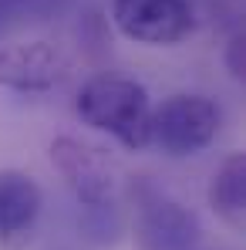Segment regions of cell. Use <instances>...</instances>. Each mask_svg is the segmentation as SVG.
<instances>
[{
  "instance_id": "cell-1",
  "label": "cell",
  "mask_w": 246,
  "mask_h": 250,
  "mask_svg": "<svg viewBox=\"0 0 246 250\" xmlns=\"http://www.w3.org/2000/svg\"><path fill=\"white\" fill-rule=\"evenodd\" d=\"M75 112L95 132L112 135L128 152L149 149V125H152V95L135 78L122 75H98L88 78L75 98Z\"/></svg>"
},
{
  "instance_id": "cell-2",
  "label": "cell",
  "mask_w": 246,
  "mask_h": 250,
  "mask_svg": "<svg viewBox=\"0 0 246 250\" xmlns=\"http://www.w3.org/2000/svg\"><path fill=\"white\" fill-rule=\"evenodd\" d=\"M223 128V108L203 91H175L159 108H152L149 146H155L169 159L199 156L216 142Z\"/></svg>"
},
{
  "instance_id": "cell-3",
  "label": "cell",
  "mask_w": 246,
  "mask_h": 250,
  "mask_svg": "<svg viewBox=\"0 0 246 250\" xmlns=\"http://www.w3.org/2000/svg\"><path fill=\"white\" fill-rule=\"evenodd\" d=\"M51 166L57 169V176L64 179V186L75 193V200L84 209H108L115 207V193H118V166L115 159L88 142L81 135H54L47 146Z\"/></svg>"
},
{
  "instance_id": "cell-4",
  "label": "cell",
  "mask_w": 246,
  "mask_h": 250,
  "mask_svg": "<svg viewBox=\"0 0 246 250\" xmlns=\"http://www.w3.org/2000/svg\"><path fill=\"white\" fill-rule=\"evenodd\" d=\"M203 237V223L186 203L155 186H138L132 240L138 250H196Z\"/></svg>"
},
{
  "instance_id": "cell-5",
  "label": "cell",
  "mask_w": 246,
  "mask_h": 250,
  "mask_svg": "<svg viewBox=\"0 0 246 250\" xmlns=\"http://www.w3.org/2000/svg\"><path fill=\"white\" fill-rule=\"evenodd\" d=\"M75 71V58L57 41L31 38V41L0 44V88L17 95H44L68 82Z\"/></svg>"
},
{
  "instance_id": "cell-6",
  "label": "cell",
  "mask_w": 246,
  "mask_h": 250,
  "mask_svg": "<svg viewBox=\"0 0 246 250\" xmlns=\"http://www.w3.org/2000/svg\"><path fill=\"white\" fill-rule=\"evenodd\" d=\"M115 31L145 47H175L196 34L189 0H112Z\"/></svg>"
},
{
  "instance_id": "cell-7",
  "label": "cell",
  "mask_w": 246,
  "mask_h": 250,
  "mask_svg": "<svg viewBox=\"0 0 246 250\" xmlns=\"http://www.w3.org/2000/svg\"><path fill=\"white\" fill-rule=\"evenodd\" d=\"M41 209L44 193L31 172H20V169L0 172V244L3 247H24L38 230Z\"/></svg>"
},
{
  "instance_id": "cell-8",
  "label": "cell",
  "mask_w": 246,
  "mask_h": 250,
  "mask_svg": "<svg viewBox=\"0 0 246 250\" xmlns=\"http://www.w3.org/2000/svg\"><path fill=\"white\" fill-rule=\"evenodd\" d=\"M206 200L226 227L243 230V220H246V156L243 152H229L212 169L209 186H206Z\"/></svg>"
},
{
  "instance_id": "cell-9",
  "label": "cell",
  "mask_w": 246,
  "mask_h": 250,
  "mask_svg": "<svg viewBox=\"0 0 246 250\" xmlns=\"http://www.w3.org/2000/svg\"><path fill=\"white\" fill-rule=\"evenodd\" d=\"M226 61H229V71H233V78H240V75H243V34L229 38V47H226Z\"/></svg>"
},
{
  "instance_id": "cell-10",
  "label": "cell",
  "mask_w": 246,
  "mask_h": 250,
  "mask_svg": "<svg viewBox=\"0 0 246 250\" xmlns=\"http://www.w3.org/2000/svg\"><path fill=\"white\" fill-rule=\"evenodd\" d=\"M20 3H44V0H0V7H20Z\"/></svg>"
}]
</instances>
